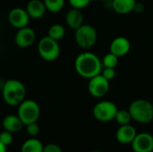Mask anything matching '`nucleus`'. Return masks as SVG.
Listing matches in <instances>:
<instances>
[{
    "label": "nucleus",
    "mask_w": 153,
    "mask_h": 152,
    "mask_svg": "<svg viewBox=\"0 0 153 152\" xmlns=\"http://www.w3.org/2000/svg\"><path fill=\"white\" fill-rule=\"evenodd\" d=\"M152 152H153V151H152Z\"/></svg>",
    "instance_id": "obj_32"
},
{
    "label": "nucleus",
    "mask_w": 153,
    "mask_h": 152,
    "mask_svg": "<svg viewBox=\"0 0 153 152\" xmlns=\"http://www.w3.org/2000/svg\"><path fill=\"white\" fill-rule=\"evenodd\" d=\"M40 115L39 104L33 99H24L18 105L17 116L22 120L24 125L38 121Z\"/></svg>",
    "instance_id": "obj_4"
},
{
    "label": "nucleus",
    "mask_w": 153,
    "mask_h": 152,
    "mask_svg": "<svg viewBox=\"0 0 153 152\" xmlns=\"http://www.w3.org/2000/svg\"><path fill=\"white\" fill-rule=\"evenodd\" d=\"M43 144L36 137L26 140L21 149V152H43Z\"/></svg>",
    "instance_id": "obj_18"
},
{
    "label": "nucleus",
    "mask_w": 153,
    "mask_h": 152,
    "mask_svg": "<svg viewBox=\"0 0 153 152\" xmlns=\"http://www.w3.org/2000/svg\"><path fill=\"white\" fill-rule=\"evenodd\" d=\"M65 35V29L62 24L55 23L51 25L48 30V36L56 41L62 39Z\"/></svg>",
    "instance_id": "obj_19"
},
{
    "label": "nucleus",
    "mask_w": 153,
    "mask_h": 152,
    "mask_svg": "<svg viewBox=\"0 0 153 152\" xmlns=\"http://www.w3.org/2000/svg\"><path fill=\"white\" fill-rule=\"evenodd\" d=\"M137 132L134 126L129 125H120V127L117 130L116 133V140L122 144H129L132 143L134 140Z\"/></svg>",
    "instance_id": "obj_12"
},
{
    "label": "nucleus",
    "mask_w": 153,
    "mask_h": 152,
    "mask_svg": "<svg viewBox=\"0 0 153 152\" xmlns=\"http://www.w3.org/2000/svg\"><path fill=\"white\" fill-rule=\"evenodd\" d=\"M47 11L56 13L63 10L65 6V0H43Z\"/></svg>",
    "instance_id": "obj_20"
},
{
    "label": "nucleus",
    "mask_w": 153,
    "mask_h": 152,
    "mask_svg": "<svg viewBox=\"0 0 153 152\" xmlns=\"http://www.w3.org/2000/svg\"><path fill=\"white\" fill-rule=\"evenodd\" d=\"M118 111L117 105L111 101L104 100L98 102L93 109V116L100 122H109L115 119V116Z\"/></svg>",
    "instance_id": "obj_7"
},
{
    "label": "nucleus",
    "mask_w": 153,
    "mask_h": 152,
    "mask_svg": "<svg viewBox=\"0 0 153 152\" xmlns=\"http://www.w3.org/2000/svg\"><path fill=\"white\" fill-rule=\"evenodd\" d=\"M26 12L28 13L30 18L40 19L46 13V6L43 0H30L26 5Z\"/></svg>",
    "instance_id": "obj_14"
},
{
    "label": "nucleus",
    "mask_w": 153,
    "mask_h": 152,
    "mask_svg": "<svg viewBox=\"0 0 153 152\" xmlns=\"http://www.w3.org/2000/svg\"><path fill=\"white\" fill-rule=\"evenodd\" d=\"M38 52L43 60L52 62L58 58L60 55V46L58 41L49 38L47 35L39 41Z\"/></svg>",
    "instance_id": "obj_6"
},
{
    "label": "nucleus",
    "mask_w": 153,
    "mask_h": 152,
    "mask_svg": "<svg viewBox=\"0 0 153 152\" xmlns=\"http://www.w3.org/2000/svg\"><path fill=\"white\" fill-rule=\"evenodd\" d=\"M13 136L12 133L4 130L0 133V142L4 144L5 147L9 146L13 142Z\"/></svg>",
    "instance_id": "obj_23"
},
{
    "label": "nucleus",
    "mask_w": 153,
    "mask_h": 152,
    "mask_svg": "<svg viewBox=\"0 0 153 152\" xmlns=\"http://www.w3.org/2000/svg\"><path fill=\"white\" fill-rule=\"evenodd\" d=\"M43 152H63V151L58 145L55 143H49L43 147Z\"/></svg>",
    "instance_id": "obj_27"
},
{
    "label": "nucleus",
    "mask_w": 153,
    "mask_h": 152,
    "mask_svg": "<svg viewBox=\"0 0 153 152\" xmlns=\"http://www.w3.org/2000/svg\"><path fill=\"white\" fill-rule=\"evenodd\" d=\"M115 120L117 121V124H119L120 125H129L131 120H132V116L131 114L129 112V110H125V109H118L116 116H115Z\"/></svg>",
    "instance_id": "obj_21"
},
{
    "label": "nucleus",
    "mask_w": 153,
    "mask_h": 152,
    "mask_svg": "<svg viewBox=\"0 0 153 152\" xmlns=\"http://www.w3.org/2000/svg\"><path fill=\"white\" fill-rule=\"evenodd\" d=\"M101 1H107V0H101Z\"/></svg>",
    "instance_id": "obj_30"
},
{
    "label": "nucleus",
    "mask_w": 153,
    "mask_h": 152,
    "mask_svg": "<svg viewBox=\"0 0 153 152\" xmlns=\"http://www.w3.org/2000/svg\"><path fill=\"white\" fill-rule=\"evenodd\" d=\"M70 5L73 8H77V9H82L86 7L92 0H68Z\"/></svg>",
    "instance_id": "obj_25"
},
{
    "label": "nucleus",
    "mask_w": 153,
    "mask_h": 152,
    "mask_svg": "<svg viewBox=\"0 0 153 152\" xmlns=\"http://www.w3.org/2000/svg\"><path fill=\"white\" fill-rule=\"evenodd\" d=\"M25 86L19 80H7L2 87L3 99L9 106H18L25 99Z\"/></svg>",
    "instance_id": "obj_2"
},
{
    "label": "nucleus",
    "mask_w": 153,
    "mask_h": 152,
    "mask_svg": "<svg viewBox=\"0 0 153 152\" xmlns=\"http://www.w3.org/2000/svg\"><path fill=\"white\" fill-rule=\"evenodd\" d=\"M92 152H101V151H92Z\"/></svg>",
    "instance_id": "obj_29"
},
{
    "label": "nucleus",
    "mask_w": 153,
    "mask_h": 152,
    "mask_svg": "<svg viewBox=\"0 0 153 152\" xmlns=\"http://www.w3.org/2000/svg\"><path fill=\"white\" fill-rule=\"evenodd\" d=\"M101 74L108 81H111L116 76V71L115 68H109V67H104L101 71Z\"/></svg>",
    "instance_id": "obj_26"
},
{
    "label": "nucleus",
    "mask_w": 153,
    "mask_h": 152,
    "mask_svg": "<svg viewBox=\"0 0 153 152\" xmlns=\"http://www.w3.org/2000/svg\"><path fill=\"white\" fill-rule=\"evenodd\" d=\"M35 39H36L35 31L31 28L26 26L24 28L18 29L14 37V41L16 46H18L19 47L26 48L30 47L34 43Z\"/></svg>",
    "instance_id": "obj_11"
},
{
    "label": "nucleus",
    "mask_w": 153,
    "mask_h": 152,
    "mask_svg": "<svg viewBox=\"0 0 153 152\" xmlns=\"http://www.w3.org/2000/svg\"><path fill=\"white\" fill-rule=\"evenodd\" d=\"M6 148L7 147H5L4 144L0 142V152H6Z\"/></svg>",
    "instance_id": "obj_28"
},
{
    "label": "nucleus",
    "mask_w": 153,
    "mask_h": 152,
    "mask_svg": "<svg viewBox=\"0 0 153 152\" xmlns=\"http://www.w3.org/2000/svg\"><path fill=\"white\" fill-rule=\"evenodd\" d=\"M25 126H26V132L30 137H36L39 133L40 129H39V126L37 124V122L29 124Z\"/></svg>",
    "instance_id": "obj_24"
},
{
    "label": "nucleus",
    "mask_w": 153,
    "mask_h": 152,
    "mask_svg": "<svg viewBox=\"0 0 153 152\" xmlns=\"http://www.w3.org/2000/svg\"><path fill=\"white\" fill-rule=\"evenodd\" d=\"M109 49L110 52L117 56H124L130 51L131 44L126 37H117L111 42Z\"/></svg>",
    "instance_id": "obj_13"
},
{
    "label": "nucleus",
    "mask_w": 153,
    "mask_h": 152,
    "mask_svg": "<svg viewBox=\"0 0 153 152\" xmlns=\"http://www.w3.org/2000/svg\"><path fill=\"white\" fill-rule=\"evenodd\" d=\"M89 93L94 98H102L109 90V81L101 73L89 79L88 83Z\"/></svg>",
    "instance_id": "obj_8"
},
{
    "label": "nucleus",
    "mask_w": 153,
    "mask_h": 152,
    "mask_svg": "<svg viewBox=\"0 0 153 152\" xmlns=\"http://www.w3.org/2000/svg\"><path fill=\"white\" fill-rule=\"evenodd\" d=\"M2 125L4 130L10 132L12 133L20 132L24 126L23 123L17 115H7L4 117Z\"/></svg>",
    "instance_id": "obj_15"
},
{
    "label": "nucleus",
    "mask_w": 153,
    "mask_h": 152,
    "mask_svg": "<svg viewBox=\"0 0 153 152\" xmlns=\"http://www.w3.org/2000/svg\"><path fill=\"white\" fill-rule=\"evenodd\" d=\"M30 19V18L26 10L21 7L13 8L8 14V21L10 24L16 29H22L28 26Z\"/></svg>",
    "instance_id": "obj_10"
},
{
    "label": "nucleus",
    "mask_w": 153,
    "mask_h": 152,
    "mask_svg": "<svg viewBox=\"0 0 153 152\" xmlns=\"http://www.w3.org/2000/svg\"><path fill=\"white\" fill-rule=\"evenodd\" d=\"M102 62L94 53L82 52L77 56L74 61V69L76 73L86 79H91L101 73Z\"/></svg>",
    "instance_id": "obj_1"
},
{
    "label": "nucleus",
    "mask_w": 153,
    "mask_h": 152,
    "mask_svg": "<svg viewBox=\"0 0 153 152\" xmlns=\"http://www.w3.org/2000/svg\"><path fill=\"white\" fill-rule=\"evenodd\" d=\"M132 119L140 124L152 122L153 105L147 99H139L134 100L128 108Z\"/></svg>",
    "instance_id": "obj_3"
},
{
    "label": "nucleus",
    "mask_w": 153,
    "mask_h": 152,
    "mask_svg": "<svg viewBox=\"0 0 153 152\" xmlns=\"http://www.w3.org/2000/svg\"><path fill=\"white\" fill-rule=\"evenodd\" d=\"M101 62H102V65L104 67L116 68V66L118 64V56H117L116 55H114L111 52H109L108 54H107L103 57Z\"/></svg>",
    "instance_id": "obj_22"
},
{
    "label": "nucleus",
    "mask_w": 153,
    "mask_h": 152,
    "mask_svg": "<svg viewBox=\"0 0 153 152\" xmlns=\"http://www.w3.org/2000/svg\"><path fill=\"white\" fill-rule=\"evenodd\" d=\"M65 22L73 30H76L83 24V15L81 9L72 8L65 14Z\"/></svg>",
    "instance_id": "obj_16"
},
{
    "label": "nucleus",
    "mask_w": 153,
    "mask_h": 152,
    "mask_svg": "<svg viewBox=\"0 0 153 152\" xmlns=\"http://www.w3.org/2000/svg\"><path fill=\"white\" fill-rule=\"evenodd\" d=\"M135 4V0H113L112 8L119 14H126L134 11Z\"/></svg>",
    "instance_id": "obj_17"
},
{
    "label": "nucleus",
    "mask_w": 153,
    "mask_h": 152,
    "mask_svg": "<svg viewBox=\"0 0 153 152\" xmlns=\"http://www.w3.org/2000/svg\"><path fill=\"white\" fill-rule=\"evenodd\" d=\"M74 39L80 47L89 49L96 44L98 35L94 27L89 24H82L75 30Z\"/></svg>",
    "instance_id": "obj_5"
},
{
    "label": "nucleus",
    "mask_w": 153,
    "mask_h": 152,
    "mask_svg": "<svg viewBox=\"0 0 153 152\" xmlns=\"http://www.w3.org/2000/svg\"><path fill=\"white\" fill-rule=\"evenodd\" d=\"M131 144L134 152H152L153 135L149 133H137Z\"/></svg>",
    "instance_id": "obj_9"
},
{
    "label": "nucleus",
    "mask_w": 153,
    "mask_h": 152,
    "mask_svg": "<svg viewBox=\"0 0 153 152\" xmlns=\"http://www.w3.org/2000/svg\"><path fill=\"white\" fill-rule=\"evenodd\" d=\"M152 122H153V118H152Z\"/></svg>",
    "instance_id": "obj_31"
}]
</instances>
